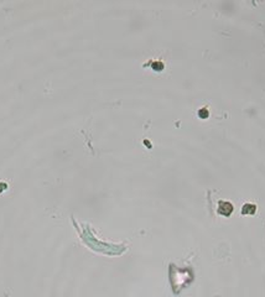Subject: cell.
Listing matches in <instances>:
<instances>
[{
    "label": "cell",
    "mask_w": 265,
    "mask_h": 297,
    "mask_svg": "<svg viewBox=\"0 0 265 297\" xmlns=\"http://www.w3.org/2000/svg\"><path fill=\"white\" fill-rule=\"evenodd\" d=\"M255 206L254 204H249V203H246V204H244L243 206V209H242V213L243 214H253L254 212H255Z\"/></svg>",
    "instance_id": "cell-1"
}]
</instances>
